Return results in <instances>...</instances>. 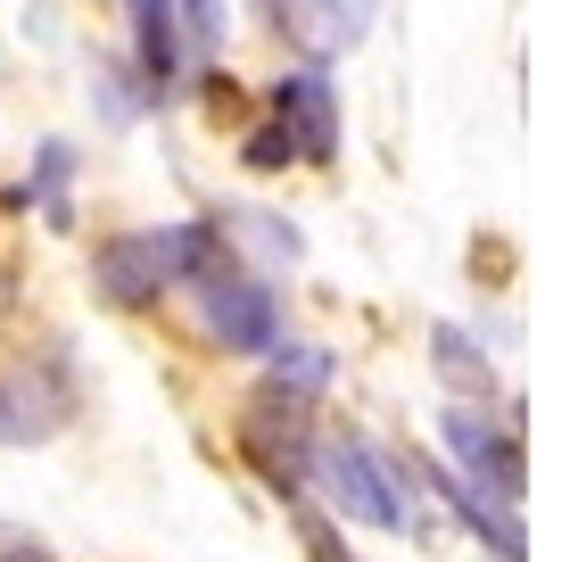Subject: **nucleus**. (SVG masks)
Instances as JSON below:
<instances>
[{
    "mask_svg": "<svg viewBox=\"0 0 570 562\" xmlns=\"http://www.w3.org/2000/svg\"><path fill=\"white\" fill-rule=\"evenodd\" d=\"M215 257H232L224 224H149V231H116V240H100L91 282H100L108 306H157L166 289H183Z\"/></svg>",
    "mask_w": 570,
    "mask_h": 562,
    "instance_id": "nucleus-1",
    "label": "nucleus"
},
{
    "mask_svg": "<svg viewBox=\"0 0 570 562\" xmlns=\"http://www.w3.org/2000/svg\"><path fill=\"white\" fill-rule=\"evenodd\" d=\"M125 9H132V58H141L149 108L174 100L224 50V0H125Z\"/></svg>",
    "mask_w": 570,
    "mask_h": 562,
    "instance_id": "nucleus-2",
    "label": "nucleus"
},
{
    "mask_svg": "<svg viewBox=\"0 0 570 562\" xmlns=\"http://www.w3.org/2000/svg\"><path fill=\"white\" fill-rule=\"evenodd\" d=\"M306 489L331 496L340 521H364V530H414V505H405V472L364 438H314L306 455Z\"/></svg>",
    "mask_w": 570,
    "mask_h": 562,
    "instance_id": "nucleus-3",
    "label": "nucleus"
},
{
    "mask_svg": "<svg viewBox=\"0 0 570 562\" xmlns=\"http://www.w3.org/2000/svg\"><path fill=\"white\" fill-rule=\"evenodd\" d=\"M190 289H199V323H207L215 347H232V356H265V347L282 339V298H273L257 274H240V257L199 265Z\"/></svg>",
    "mask_w": 570,
    "mask_h": 562,
    "instance_id": "nucleus-4",
    "label": "nucleus"
},
{
    "mask_svg": "<svg viewBox=\"0 0 570 562\" xmlns=\"http://www.w3.org/2000/svg\"><path fill=\"white\" fill-rule=\"evenodd\" d=\"M439 438H446V455L463 463V480H480L488 496H504V505H521V496H529V455H521L513 422L480 414V405H446Z\"/></svg>",
    "mask_w": 570,
    "mask_h": 562,
    "instance_id": "nucleus-5",
    "label": "nucleus"
},
{
    "mask_svg": "<svg viewBox=\"0 0 570 562\" xmlns=\"http://www.w3.org/2000/svg\"><path fill=\"white\" fill-rule=\"evenodd\" d=\"M75 414V381L42 356L0 364V447H42V438L67 431Z\"/></svg>",
    "mask_w": 570,
    "mask_h": 562,
    "instance_id": "nucleus-6",
    "label": "nucleus"
},
{
    "mask_svg": "<svg viewBox=\"0 0 570 562\" xmlns=\"http://www.w3.org/2000/svg\"><path fill=\"white\" fill-rule=\"evenodd\" d=\"M240 455L265 472V489H273V496H306V455H314V422H306V405L265 390L257 405H248V422H240Z\"/></svg>",
    "mask_w": 570,
    "mask_h": 562,
    "instance_id": "nucleus-7",
    "label": "nucleus"
},
{
    "mask_svg": "<svg viewBox=\"0 0 570 562\" xmlns=\"http://www.w3.org/2000/svg\"><path fill=\"white\" fill-rule=\"evenodd\" d=\"M405 480H422L430 496H439L446 513L463 521L480 546H497V562H529V530H521V505H504V496H488L480 480H463V472H446L439 455H414V463H397Z\"/></svg>",
    "mask_w": 570,
    "mask_h": 562,
    "instance_id": "nucleus-8",
    "label": "nucleus"
},
{
    "mask_svg": "<svg viewBox=\"0 0 570 562\" xmlns=\"http://www.w3.org/2000/svg\"><path fill=\"white\" fill-rule=\"evenodd\" d=\"M257 9L306 67H331V58H347L372 33V9H381V0H257Z\"/></svg>",
    "mask_w": 570,
    "mask_h": 562,
    "instance_id": "nucleus-9",
    "label": "nucleus"
},
{
    "mask_svg": "<svg viewBox=\"0 0 570 562\" xmlns=\"http://www.w3.org/2000/svg\"><path fill=\"white\" fill-rule=\"evenodd\" d=\"M273 125L298 141L306 166H331V158H340V100H331L323 67H298V75H282V83H273Z\"/></svg>",
    "mask_w": 570,
    "mask_h": 562,
    "instance_id": "nucleus-10",
    "label": "nucleus"
},
{
    "mask_svg": "<svg viewBox=\"0 0 570 562\" xmlns=\"http://www.w3.org/2000/svg\"><path fill=\"white\" fill-rule=\"evenodd\" d=\"M265 390L314 405V397L331 390V347H298V339L282 347V339H273V347H265Z\"/></svg>",
    "mask_w": 570,
    "mask_h": 562,
    "instance_id": "nucleus-11",
    "label": "nucleus"
},
{
    "mask_svg": "<svg viewBox=\"0 0 570 562\" xmlns=\"http://www.w3.org/2000/svg\"><path fill=\"white\" fill-rule=\"evenodd\" d=\"M67 174H75V149H67V141H42V158H33V174L9 190V207H42V216L67 231V224H75V207H67Z\"/></svg>",
    "mask_w": 570,
    "mask_h": 562,
    "instance_id": "nucleus-12",
    "label": "nucleus"
},
{
    "mask_svg": "<svg viewBox=\"0 0 570 562\" xmlns=\"http://www.w3.org/2000/svg\"><path fill=\"white\" fill-rule=\"evenodd\" d=\"M430 347H439V373L455 381V390H471V397H497V364L480 356V347H471L455 323H439V332H430Z\"/></svg>",
    "mask_w": 570,
    "mask_h": 562,
    "instance_id": "nucleus-13",
    "label": "nucleus"
},
{
    "mask_svg": "<svg viewBox=\"0 0 570 562\" xmlns=\"http://www.w3.org/2000/svg\"><path fill=\"white\" fill-rule=\"evenodd\" d=\"M282 505H289V530H298V546H306V562H356V554L340 546V530H331V521L314 513L306 496H282Z\"/></svg>",
    "mask_w": 570,
    "mask_h": 562,
    "instance_id": "nucleus-14",
    "label": "nucleus"
},
{
    "mask_svg": "<svg viewBox=\"0 0 570 562\" xmlns=\"http://www.w3.org/2000/svg\"><path fill=\"white\" fill-rule=\"evenodd\" d=\"M240 166H257V174H282V166H298V141H289L282 125H257L240 141Z\"/></svg>",
    "mask_w": 570,
    "mask_h": 562,
    "instance_id": "nucleus-15",
    "label": "nucleus"
},
{
    "mask_svg": "<svg viewBox=\"0 0 570 562\" xmlns=\"http://www.w3.org/2000/svg\"><path fill=\"white\" fill-rule=\"evenodd\" d=\"M0 554H9V562H50L42 546H33V538H0Z\"/></svg>",
    "mask_w": 570,
    "mask_h": 562,
    "instance_id": "nucleus-16",
    "label": "nucleus"
}]
</instances>
